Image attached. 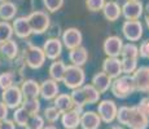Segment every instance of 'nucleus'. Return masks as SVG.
<instances>
[{
	"mask_svg": "<svg viewBox=\"0 0 149 129\" xmlns=\"http://www.w3.org/2000/svg\"><path fill=\"white\" fill-rule=\"evenodd\" d=\"M43 4L49 13H56L62 8L64 0H43Z\"/></svg>",
	"mask_w": 149,
	"mask_h": 129,
	"instance_id": "e433bc0d",
	"label": "nucleus"
},
{
	"mask_svg": "<svg viewBox=\"0 0 149 129\" xmlns=\"http://www.w3.org/2000/svg\"><path fill=\"white\" fill-rule=\"evenodd\" d=\"M65 70H66V65H65L64 61L61 59H56L51 63L49 68H48V72H49L51 79L54 80L56 83L62 81V77H64Z\"/></svg>",
	"mask_w": 149,
	"mask_h": 129,
	"instance_id": "a878e982",
	"label": "nucleus"
},
{
	"mask_svg": "<svg viewBox=\"0 0 149 129\" xmlns=\"http://www.w3.org/2000/svg\"><path fill=\"white\" fill-rule=\"evenodd\" d=\"M121 57L122 58H137L139 57V47L135 43L123 44L121 50Z\"/></svg>",
	"mask_w": 149,
	"mask_h": 129,
	"instance_id": "c756f323",
	"label": "nucleus"
},
{
	"mask_svg": "<svg viewBox=\"0 0 149 129\" xmlns=\"http://www.w3.org/2000/svg\"><path fill=\"white\" fill-rule=\"evenodd\" d=\"M60 117H61V112H60L54 106H48V107H45L44 111H43V119L47 120L51 124H53L57 120H60Z\"/></svg>",
	"mask_w": 149,
	"mask_h": 129,
	"instance_id": "72a5a7b5",
	"label": "nucleus"
},
{
	"mask_svg": "<svg viewBox=\"0 0 149 129\" xmlns=\"http://www.w3.org/2000/svg\"><path fill=\"white\" fill-rule=\"evenodd\" d=\"M122 34L128 41H139L143 36V23L140 21H125L122 25Z\"/></svg>",
	"mask_w": 149,
	"mask_h": 129,
	"instance_id": "f8f14e48",
	"label": "nucleus"
},
{
	"mask_svg": "<svg viewBox=\"0 0 149 129\" xmlns=\"http://www.w3.org/2000/svg\"><path fill=\"white\" fill-rule=\"evenodd\" d=\"M62 45L61 40L58 38H48L43 44V52H44V56L47 59L51 61H56L62 53Z\"/></svg>",
	"mask_w": 149,
	"mask_h": 129,
	"instance_id": "ddd939ff",
	"label": "nucleus"
},
{
	"mask_svg": "<svg viewBox=\"0 0 149 129\" xmlns=\"http://www.w3.org/2000/svg\"><path fill=\"white\" fill-rule=\"evenodd\" d=\"M27 21L30 25L31 32L36 34V35H42V34L47 32L48 27L51 25L49 14L44 10H34L27 16Z\"/></svg>",
	"mask_w": 149,
	"mask_h": 129,
	"instance_id": "20e7f679",
	"label": "nucleus"
},
{
	"mask_svg": "<svg viewBox=\"0 0 149 129\" xmlns=\"http://www.w3.org/2000/svg\"><path fill=\"white\" fill-rule=\"evenodd\" d=\"M0 63H1V58H0Z\"/></svg>",
	"mask_w": 149,
	"mask_h": 129,
	"instance_id": "8fccbe9b",
	"label": "nucleus"
},
{
	"mask_svg": "<svg viewBox=\"0 0 149 129\" xmlns=\"http://www.w3.org/2000/svg\"><path fill=\"white\" fill-rule=\"evenodd\" d=\"M108 129H123V127H122V125H110V127H109Z\"/></svg>",
	"mask_w": 149,
	"mask_h": 129,
	"instance_id": "37998d69",
	"label": "nucleus"
},
{
	"mask_svg": "<svg viewBox=\"0 0 149 129\" xmlns=\"http://www.w3.org/2000/svg\"><path fill=\"white\" fill-rule=\"evenodd\" d=\"M102 14H104L105 19L110 22H114L122 16V10H121V5L117 1H105V5L102 8Z\"/></svg>",
	"mask_w": 149,
	"mask_h": 129,
	"instance_id": "5701e85b",
	"label": "nucleus"
},
{
	"mask_svg": "<svg viewBox=\"0 0 149 129\" xmlns=\"http://www.w3.org/2000/svg\"><path fill=\"white\" fill-rule=\"evenodd\" d=\"M18 12V8L13 1H3L0 3V19L4 22L13 21L16 18V14Z\"/></svg>",
	"mask_w": 149,
	"mask_h": 129,
	"instance_id": "b1692460",
	"label": "nucleus"
},
{
	"mask_svg": "<svg viewBox=\"0 0 149 129\" xmlns=\"http://www.w3.org/2000/svg\"><path fill=\"white\" fill-rule=\"evenodd\" d=\"M145 23H147V27L149 28V14L148 16H145Z\"/></svg>",
	"mask_w": 149,
	"mask_h": 129,
	"instance_id": "a18cd8bd",
	"label": "nucleus"
},
{
	"mask_svg": "<svg viewBox=\"0 0 149 129\" xmlns=\"http://www.w3.org/2000/svg\"><path fill=\"white\" fill-rule=\"evenodd\" d=\"M110 90L116 98L125 99L130 97L132 93H135V83L131 75H121L119 77L114 79L111 81Z\"/></svg>",
	"mask_w": 149,
	"mask_h": 129,
	"instance_id": "f03ea898",
	"label": "nucleus"
},
{
	"mask_svg": "<svg viewBox=\"0 0 149 129\" xmlns=\"http://www.w3.org/2000/svg\"><path fill=\"white\" fill-rule=\"evenodd\" d=\"M122 47L123 40L117 35L107 38L102 44V49H104V53L107 54V57H114V58H118V56H121Z\"/></svg>",
	"mask_w": 149,
	"mask_h": 129,
	"instance_id": "4468645a",
	"label": "nucleus"
},
{
	"mask_svg": "<svg viewBox=\"0 0 149 129\" xmlns=\"http://www.w3.org/2000/svg\"><path fill=\"white\" fill-rule=\"evenodd\" d=\"M131 76L135 83V89L140 93L149 94V66L137 67Z\"/></svg>",
	"mask_w": 149,
	"mask_h": 129,
	"instance_id": "1a4fd4ad",
	"label": "nucleus"
},
{
	"mask_svg": "<svg viewBox=\"0 0 149 129\" xmlns=\"http://www.w3.org/2000/svg\"><path fill=\"white\" fill-rule=\"evenodd\" d=\"M0 129H16V124L13 123V120L5 119L0 121Z\"/></svg>",
	"mask_w": 149,
	"mask_h": 129,
	"instance_id": "a19ab883",
	"label": "nucleus"
},
{
	"mask_svg": "<svg viewBox=\"0 0 149 129\" xmlns=\"http://www.w3.org/2000/svg\"><path fill=\"white\" fill-rule=\"evenodd\" d=\"M127 1H139V0H127Z\"/></svg>",
	"mask_w": 149,
	"mask_h": 129,
	"instance_id": "de8ad7c7",
	"label": "nucleus"
},
{
	"mask_svg": "<svg viewBox=\"0 0 149 129\" xmlns=\"http://www.w3.org/2000/svg\"><path fill=\"white\" fill-rule=\"evenodd\" d=\"M22 108L27 111V114L30 116L33 115H38L39 111H40V101L39 98H31V99H24L21 105Z\"/></svg>",
	"mask_w": 149,
	"mask_h": 129,
	"instance_id": "cd10ccee",
	"label": "nucleus"
},
{
	"mask_svg": "<svg viewBox=\"0 0 149 129\" xmlns=\"http://www.w3.org/2000/svg\"><path fill=\"white\" fill-rule=\"evenodd\" d=\"M73 105L75 107H82L84 108V106L87 105H93L97 103L100 99V93L91 84H84L83 87L74 89L70 94Z\"/></svg>",
	"mask_w": 149,
	"mask_h": 129,
	"instance_id": "f257e3e1",
	"label": "nucleus"
},
{
	"mask_svg": "<svg viewBox=\"0 0 149 129\" xmlns=\"http://www.w3.org/2000/svg\"><path fill=\"white\" fill-rule=\"evenodd\" d=\"M130 112H131V107H128V106H121V107L117 110L116 120L118 121L119 125H122V127H126V125H127L128 117H130Z\"/></svg>",
	"mask_w": 149,
	"mask_h": 129,
	"instance_id": "c9c22d12",
	"label": "nucleus"
},
{
	"mask_svg": "<svg viewBox=\"0 0 149 129\" xmlns=\"http://www.w3.org/2000/svg\"><path fill=\"white\" fill-rule=\"evenodd\" d=\"M13 36V28L9 22L0 21V44L10 40Z\"/></svg>",
	"mask_w": 149,
	"mask_h": 129,
	"instance_id": "7c9ffc66",
	"label": "nucleus"
},
{
	"mask_svg": "<svg viewBox=\"0 0 149 129\" xmlns=\"http://www.w3.org/2000/svg\"><path fill=\"white\" fill-rule=\"evenodd\" d=\"M58 92H60L58 83H56L52 79H45L40 84V93H39V96L44 101H51V99H54L58 96Z\"/></svg>",
	"mask_w": 149,
	"mask_h": 129,
	"instance_id": "f3484780",
	"label": "nucleus"
},
{
	"mask_svg": "<svg viewBox=\"0 0 149 129\" xmlns=\"http://www.w3.org/2000/svg\"><path fill=\"white\" fill-rule=\"evenodd\" d=\"M137 107H139V110L143 111V112H144L145 115L148 116V119H149V97H144V98L139 102Z\"/></svg>",
	"mask_w": 149,
	"mask_h": 129,
	"instance_id": "ea45409f",
	"label": "nucleus"
},
{
	"mask_svg": "<svg viewBox=\"0 0 149 129\" xmlns=\"http://www.w3.org/2000/svg\"><path fill=\"white\" fill-rule=\"evenodd\" d=\"M102 72H105L111 80L117 79L122 75L121 59L114 57H107L102 62Z\"/></svg>",
	"mask_w": 149,
	"mask_h": 129,
	"instance_id": "dca6fc26",
	"label": "nucleus"
},
{
	"mask_svg": "<svg viewBox=\"0 0 149 129\" xmlns=\"http://www.w3.org/2000/svg\"><path fill=\"white\" fill-rule=\"evenodd\" d=\"M111 81H113V80H111L107 74L100 71V72L95 74V75L92 76V83H91V85L101 94V93H105L107 90L110 89Z\"/></svg>",
	"mask_w": 149,
	"mask_h": 129,
	"instance_id": "412c9836",
	"label": "nucleus"
},
{
	"mask_svg": "<svg viewBox=\"0 0 149 129\" xmlns=\"http://www.w3.org/2000/svg\"><path fill=\"white\" fill-rule=\"evenodd\" d=\"M84 81H86V72L82 67H78V66L74 65L66 66L64 77H62V83H64L65 87L74 90L83 87Z\"/></svg>",
	"mask_w": 149,
	"mask_h": 129,
	"instance_id": "7ed1b4c3",
	"label": "nucleus"
},
{
	"mask_svg": "<svg viewBox=\"0 0 149 129\" xmlns=\"http://www.w3.org/2000/svg\"><path fill=\"white\" fill-rule=\"evenodd\" d=\"M45 127V120L43 119L42 115H33L29 117L25 129H43Z\"/></svg>",
	"mask_w": 149,
	"mask_h": 129,
	"instance_id": "f704fd0d",
	"label": "nucleus"
},
{
	"mask_svg": "<svg viewBox=\"0 0 149 129\" xmlns=\"http://www.w3.org/2000/svg\"><path fill=\"white\" fill-rule=\"evenodd\" d=\"M126 127L130 129H148L149 119L143 111L139 110L137 106H131L130 117H128V121Z\"/></svg>",
	"mask_w": 149,
	"mask_h": 129,
	"instance_id": "9b49d317",
	"label": "nucleus"
},
{
	"mask_svg": "<svg viewBox=\"0 0 149 129\" xmlns=\"http://www.w3.org/2000/svg\"><path fill=\"white\" fill-rule=\"evenodd\" d=\"M43 129H58V128H57V127H54V125L51 124V125H47V127H44Z\"/></svg>",
	"mask_w": 149,
	"mask_h": 129,
	"instance_id": "c03bdc74",
	"label": "nucleus"
},
{
	"mask_svg": "<svg viewBox=\"0 0 149 129\" xmlns=\"http://www.w3.org/2000/svg\"><path fill=\"white\" fill-rule=\"evenodd\" d=\"M122 16L126 21H139L144 13V4L141 1H126L121 7Z\"/></svg>",
	"mask_w": 149,
	"mask_h": 129,
	"instance_id": "9d476101",
	"label": "nucleus"
},
{
	"mask_svg": "<svg viewBox=\"0 0 149 129\" xmlns=\"http://www.w3.org/2000/svg\"><path fill=\"white\" fill-rule=\"evenodd\" d=\"M105 5V0H86V7L91 12H100Z\"/></svg>",
	"mask_w": 149,
	"mask_h": 129,
	"instance_id": "4c0bfd02",
	"label": "nucleus"
},
{
	"mask_svg": "<svg viewBox=\"0 0 149 129\" xmlns=\"http://www.w3.org/2000/svg\"><path fill=\"white\" fill-rule=\"evenodd\" d=\"M117 110H118V107H117L114 101H111V99H102V101H100V103H99L97 114H99L102 123H105V124H111V123L116 120Z\"/></svg>",
	"mask_w": 149,
	"mask_h": 129,
	"instance_id": "6e6552de",
	"label": "nucleus"
},
{
	"mask_svg": "<svg viewBox=\"0 0 149 129\" xmlns=\"http://www.w3.org/2000/svg\"><path fill=\"white\" fill-rule=\"evenodd\" d=\"M53 106L60 111L61 114L66 112V111H70L71 108L74 107L73 101H71L70 94L66 93H61L53 99Z\"/></svg>",
	"mask_w": 149,
	"mask_h": 129,
	"instance_id": "bb28decb",
	"label": "nucleus"
},
{
	"mask_svg": "<svg viewBox=\"0 0 149 129\" xmlns=\"http://www.w3.org/2000/svg\"><path fill=\"white\" fill-rule=\"evenodd\" d=\"M101 119L99 114L95 111H84L81 115V125L82 129H99L101 125Z\"/></svg>",
	"mask_w": 149,
	"mask_h": 129,
	"instance_id": "aec40b11",
	"label": "nucleus"
},
{
	"mask_svg": "<svg viewBox=\"0 0 149 129\" xmlns=\"http://www.w3.org/2000/svg\"><path fill=\"white\" fill-rule=\"evenodd\" d=\"M19 89H21L24 99L38 98L39 93H40V85H39V83L34 79H25L24 81H22Z\"/></svg>",
	"mask_w": 149,
	"mask_h": 129,
	"instance_id": "a211bd4d",
	"label": "nucleus"
},
{
	"mask_svg": "<svg viewBox=\"0 0 149 129\" xmlns=\"http://www.w3.org/2000/svg\"><path fill=\"white\" fill-rule=\"evenodd\" d=\"M1 102L7 106L8 110H16V108L21 107L22 102H24V97H22L21 89H19L18 85H13V87L3 90Z\"/></svg>",
	"mask_w": 149,
	"mask_h": 129,
	"instance_id": "423d86ee",
	"label": "nucleus"
},
{
	"mask_svg": "<svg viewBox=\"0 0 149 129\" xmlns=\"http://www.w3.org/2000/svg\"><path fill=\"white\" fill-rule=\"evenodd\" d=\"M8 111H9L8 110V107L1 101H0V121L8 119Z\"/></svg>",
	"mask_w": 149,
	"mask_h": 129,
	"instance_id": "79ce46f5",
	"label": "nucleus"
},
{
	"mask_svg": "<svg viewBox=\"0 0 149 129\" xmlns=\"http://www.w3.org/2000/svg\"><path fill=\"white\" fill-rule=\"evenodd\" d=\"M69 59H70L71 65L82 67L88 61V52L84 47L75 48V49L69 52Z\"/></svg>",
	"mask_w": 149,
	"mask_h": 129,
	"instance_id": "393cba45",
	"label": "nucleus"
},
{
	"mask_svg": "<svg viewBox=\"0 0 149 129\" xmlns=\"http://www.w3.org/2000/svg\"><path fill=\"white\" fill-rule=\"evenodd\" d=\"M29 117H30V115L27 114V111L25 110V108H22V107H18V108H16V110L13 111V119L12 120H13V123L16 125L25 128Z\"/></svg>",
	"mask_w": 149,
	"mask_h": 129,
	"instance_id": "c85d7f7f",
	"label": "nucleus"
},
{
	"mask_svg": "<svg viewBox=\"0 0 149 129\" xmlns=\"http://www.w3.org/2000/svg\"><path fill=\"white\" fill-rule=\"evenodd\" d=\"M24 57H25V62L26 66L33 70H38L40 68L45 62V56L44 52L40 47H36L34 44H29L27 48H25L24 50Z\"/></svg>",
	"mask_w": 149,
	"mask_h": 129,
	"instance_id": "39448f33",
	"label": "nucleus"
},
{
	"mask_svg": "<svg viewBox=\"0 0 149 129\" xmlns=\"http://www.w3.org/2000/svg\"><path fill=\"white\" fill-rule=\"evenodd\" d=\"M19 53L18 44L14 41L13 39L8 40V41L0 44V58L5 59L8 62H12Z\"/></svg>",
	"mask_w": 149,
	"mask_h": 129,
	"instance_id": "6ab92c4d",
	"label": "nucleus"
},
{
	"mask_svg": "<svg viewBox=\"0 0 149 129\" xmlns=\"http://www.w3.org/2000/svg\"><path fill=\"white\" fill-rule=\"evenodd\" d=\"M60 120H61V124L65 129H77L81 123V114L77 110L71 108L70 111L61 114Z\"/></svg>",
	"mask_w": 149,
	"mask_h": 129,
	"instance_id": "4be33fe9",
	"label": "nucleus"
},
{
	"mask_svg": "<svg viewBox=\"0 0 149 129\" xmlns=\"http://www.w3.org/2000/svg\"><path fill=\"white\" fill-rule=\"evenodd\" d=\"M83 41V35L81 30H78L77 27H69L66 30H64L61 35V43L66 49L73 50L75 48L82 47Z\"/></svg>",
	"mask_w": 149,
	"mask_h": 129,
	"instance_id": "0eeeda50",
	"label": "nucleus"
},
{
	"mask_svg": "<svg viewBox=\"0 0 149 129\" xmlns=\"http://www.w3.org/2000/svg\"><path fill=\"white\" fill-rule=\"evenodd\" d=\"M16 85V81H14V75L12 71H4V72L0 74V89L5 90L8 88Z\"/></svg>",
	"mask_w": 149,
	"mask_h": 129,
	"instance_id": "2f4dec72",
	"label": "nucleus"
},
{
	"mask_svg": "<svg viewBox=\"0 0 149 129\" xmlns=\"http://www.w3.org/2000/svg\"><path fill=\"white\" fill-rule=\"evenodd\" d=\"M122 74L125 75H132L134 71L137 68V58H122Z\"/></svg>",
	"mask_w": 149,
	"mask_h": 129,
	"instance_id": "473e14b6",
	"label": "nucleus"
},
{
	"mask_svg": "<svg viewBox=\"0 0 149 129\" xmlns=\"http://www.w3.org/2000/svg\"><path fill=\"white\" fill-rule=\"evenodd\" d=\"M144 10H147V16H148V14H149V4L147 5V9H144Z\"/></svg>",
	"mask_w": 149,
	"mask_h": 129,
	"instance_id": "49530a36",
	"label": "nucleus"
},
{
	"mask_svg": "<svg viewBox=\"0 0 149 129\" xmlns=\"http://www.w3.org/2000/svg\"><path fill=\"white\" fill-rule=\"evenodd\" d=\"M139 56L141 58H147L149 59V39L144 40V41L140 44V48H139Z\"/></svg>",
	"mask_w": 149,
	"mask_h": 129,
	"instance_id": "58836bf2",
	"label": "nucleus"
},
{
	"mask_svg": "<svg viewBox=\"0 0 149 129\" xmlns=\"http://www.w3.org/2000/svg\"><path fill=\"white\" fill-rule=\"evenodd\" d=\"M10 25H12L13 28V35H16L18 39H27L33 34L26 16L16 17Z\"/></svg>",
	"mask_w": 149,
	"mask_h": 129,
	"instance_id": "2eb2a0df",
	"label": "nucleus"
},
{
	"mask_svg": "<svg viewBox=\"0 0 149 129\" xmlns=\"http://www.w3.org/2000/svg\"><path fill=\"white\" fill-rule=\"evenodd\" d=\"M3 1H7V0H0V3H3Z\"/></svg>",
	"mask_w": 149,
	"mask_h": 129,
	"instance_id": "09e8293b",
	"label": "nucleus"
}]
</instances>
